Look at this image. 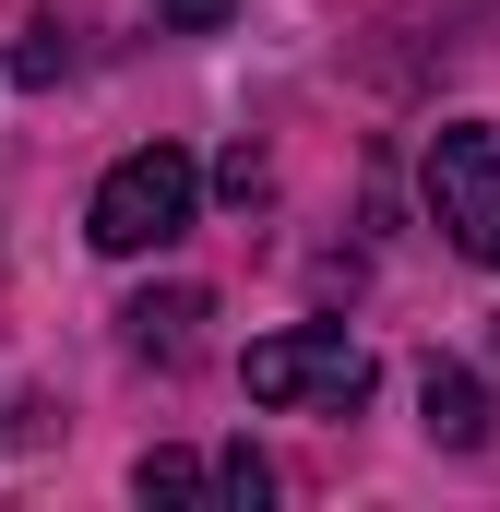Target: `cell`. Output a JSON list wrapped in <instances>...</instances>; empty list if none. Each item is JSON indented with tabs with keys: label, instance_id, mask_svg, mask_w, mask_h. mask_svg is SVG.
I'll list each match as a JSON object with an SVG mask.
<instances>
[{
	"label": "cell",
	"instance_id": "1",
	"mask_svg": "<svg viewBox=\"0 0 500 512\" xmlns=\"http://www.w3.org/2000/svg\"><path fill=\"white\" fill-rule=\"evenodd\" d=\"M191 215H203V167H191L179 143H131L120 167L96 179V203H84V239H96L108 262H131V251L191 239Z\"/></svg>",
	"mask_w": 500,
	"mask_h": 512
},
{
	"label": "cell",
	"instance_id": "2",
	"mask_svg": "<svg viewBox=\"0 0 500 512\" xmlns=\"http://www.w3.org/2000/svg\"><path fill=\"white\" fill-rule=\"evenodd\" d=\"M239 382H250V405H286V417H358L381 370L346 322H286L239 358Z\"/></svg>",
	"mask_w": 500,
	"mask_h": 512
},
{
	"label": "cell",
	"instance_id": "3",
	"mask_svg": "<svg viewBox=\"0 0 500 512\" xmlns=\"http://www.w3.org/2000/svg\"><path fill=\"white\" fill-rule=\"evenodd\" d=\"M429 215H441V239H453L465 262L500 274V131L489 120L429 131Z\"/></svg>",
	"mask_w": 500,
	"mask_h": 512
},
{
	"label": "cell",
	"instance_id": "4",
	"mask_svg": "<svg viewBox=\"0 0 500 512\" xmlns=\"http://www.w3.org/2000/svg\"><path fill=\"white\" fill-rule=\"evenodd\" d=\"M203 322H215L203 286H143V298L120 310V346H131V358H155V370H179V358L203 346Z\"/></svg>",
	"mask_w": 500,
	"mask_h": 512
},
{
	"label": "cell",
	"instance_id": "5",
	"mask_svg": "<svg viewBox=\"0 0 500 512\" xmlns=\"http://www.w3.org/2000/svg\"><path fill=\"white\" fill-rule=\"evenodd\" d=\"M417 417H429V441H453V453H477V441H489V393L465 382L453 358H429V370H417Z\"/></svg>",
	"mask_w": 500,
	"mask_h": 512
},
{
	"label": "cell",
	"instance_id": "6",
	"mask_svg": "<svg viewBox=\"0 0 500 512\" xmlns=\"http://www.w3.org/2000/svg\"><path fill=\"white\" fill-rule=\"evenodd\" d=\"M131 489H143V501H203V489H215V465H191V453H143V465H131Z\"/></svg>",
	"mask_w": 500,
	"mask_h": 512
},
{
	"label": "cell",
	"instance_id": "7",
	"mask_svg": "<svg viewBox=\"0 0 500 512\" xmlns=\"http://www.w3.org/2000/svg\"><path fill=\"white\" fill-rule=\"evenodd\" d=\"M72 72V36L60 24H24V48H12V84H60Z\"/></svg>",
	"mask_w": 500,
	"mask_h": 512
},
{
	"label": "cell",
	"instance_id": "8",
	"mask_svg": "<svg viewBox=\"0 0 500 512\" xmlns=\"http://www.w3.org/2000/svg\"><path fill=\"white\" fill-rule=\"evenodd\" d=\"M215 489H227V501H250V512H262V501H274V465H262V453H250V441H239V453L215 465Z\"/></svg>",
	"mask_w": 500,
	"mask_h": 512
},
{
	"label": "cell",
	"instance_id": "9",
	"mask_svg": "<svg viewBox=\"0 0 500 512\" xmlns=\"http://www.w3.org/2000/svg\"><path fill=\"white\" fill-rule=\"evenodd\" d=\"M155 12H167V24H179V36H215V24H227V12H239V0H155Z\"/></svg>",
	"mask_w": 500,
	"mask_h": 512
},
{
	"label": "cell",
	"instance_id": "10",
	"mask_svg": "<svg viewBox=\"0 0 500 512\" xmlns=\"http://www.w3.org/2000/svg\"><path fill=\"white\" fill-rule=\"evenodd\" d=\"M215 191H227V203H262V155H250V143L227 155V167H215Z\"/></svg>",
	"mask_w": 500,
	"mask_h": 512
}]
</instances>
